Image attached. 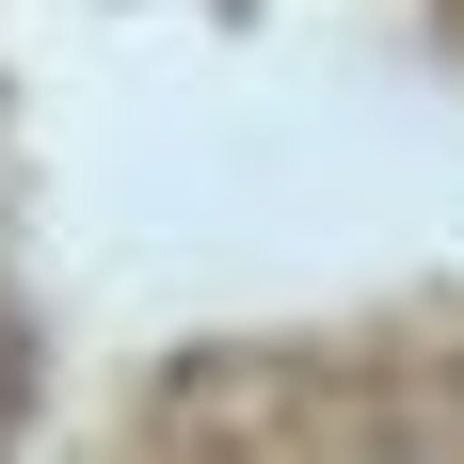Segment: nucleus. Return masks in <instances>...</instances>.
<instances>
[{
  "instance_id": "1",
  "label": "nucleus",
  "mask_w": 464,
  "mask_h": 464,
  "mask_svg": "<svg viewBox=\"0 0 464 464\" xmlns=\"http://www.w3.org/2000/svg\"><path fill=\"white\" fill-rule=\"evenodd\" d=\"M432 16H464V0H432Z\"/></svg>"
}]
</instances>
